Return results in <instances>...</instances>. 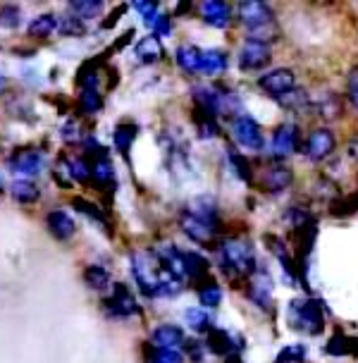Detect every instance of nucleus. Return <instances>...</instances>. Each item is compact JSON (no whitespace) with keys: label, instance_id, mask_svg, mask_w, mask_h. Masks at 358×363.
<instances>
[{"label":"nucleus","instance_id":"nucleus-1","mask_svg":"<svg viewBox=\"0 0 358 363\" xmlns=\"http://www.w3.org/2000/svg\"><path fill=\"white\" fill-rule=\"evenodd\" d=\"M218 268L225 280H230L234 289H239L246 282V277L258 268L256 249L244 237H225L215 244Z\"/></svg>","mask_w":358,"mask_h":363},{"label":"nucleus","instance_id":"nucleus-2","mask_svg":"<svg viewBox=\"0 0 358 363\" xmlns=\"http://www.w3.org/2000/svg\"><path fill=\"white\" fill-rule=\"evenodd\" d=\"M325 301L315 296H301V299H291L286 303L284 318L286 325L296 333H303L308 337H318L325 333Z\"/></svg>","mask_w":358,"mask_h":363},{"label":"nucleus","instance_id":"nucleus-3","mask_svg":"<svg viewBox=\"0 0 358 363\" xmlns=\"http://www.w3.org/2000/svg\"><path fill=\"white\" fill-rule=\"evenodd\" d=\"M237 17L249 31V38H258V41L268 43L275 41V36H279L275 12H272L270 5L256 3V0H244L237 8Z\"/></svg>","mask_w":358,"mask_h":363},{"label":"nucleus","instance_id":"nucleus-4","mask_svg":"<svg viewBox=\"0 0 358 363\" xmlns=\"http://www.w3.org/2000/svg\"><path fill=\"white\" fill-rule=\"evenodd\" d=\"M162 268L155 261L153 251H136L132 254V275L136 287L141 289V294H146L148 299H155V287H158Z\"/></svg>","mask_w":358,"mask_h":363},{"label":"nucleus","instance_id":"nucleus-5","mask_svg":"<svg viewBox=\"0 0 358 363\" xmlns=\"http://www.w3.org/2000/svg\"><path fill=\"white\" fill-rule=\"evenodd\" d=\"M244 287H246V299H249L253 306L265 311V313L272 311V306H275V284H272V275L268 272V268L258 265V268L246 277Z\"/></svg>","mask_w":358,"mask_h":363},{"label":"nucleus","instance_id":"nucleus-6","mask_svg":"<svg viewBox=\"0 0 358 363\" xmlns=\"http://www.w3.org/2000/svg\"><path fill=\"white\" fill-rule=\"evenodd\" d=\"M232 136L239 144V148L251 153H260L265 148V134L263 127L258 125L256 118H251L249 113H242L232 120Z\"/></svg>","mask_w":358,"mask_h":363},{"label":"nucleus","instance_id":"nucleus-7","mask_svg":"<svg viewBox=\"0 0 358 363\" xmlns=\"http://www.w3.org/2000/svg\"><path fill=\"white\" fill-rule=\"evenodd\" d=\"M301 153V129L294 122H282L270 139V155L275 163H284L289 155Z\"/></svg>","mask_w":358,"mask_h":363},{"label":"nucleus","instance_id":"nucleus-8","mask_svg":"<svg viewBox=\"0 0 358 363\" xmlns=\"http://www.w3.org/2000/svg\"><path fill=\"white\" fill-rule=\"evenodd\" d=\"M335 148H337L335 132H332L330 127H315V129H311L306 141L301 144V153L311 163H323V160H328L330 155L335 153Z\"/></svg>","mask_w":358,"mask_h":363},{"label":"nucleus","instance_id":"nucleus-9","mask_svg":"<svg viewBox=\"0 0 358 363\" xmlns=\"http://www.w3.org/2000/svg\"><path fill=\"white\" fill-rule=\"evenodd\" d=\"M258 89L263 91L265 96L270 99H282V96L291 94L294 89H298L296 84V72L289 67H275V69H268L258 77Z\"/></svg>","mask_w":358,"mask_h":363},{"label":"nucleus","instance_id":"nucleus-10","mask_svg":"<svg viewBox=\"0 0 358 363\" xmlns=\"http://www.w3.org/2000/svg\"><path fill=\"white\" fill-rule=\"evenodd\" d=\"M270 60H272L270 43L258 41V38H246L237 53V65L242 72H256V69H263Z\"/></svg>","mask_w":358,"mask_h":363},{"label":"nucleus","instance_id":"nucleus-11","mask_svg":"<svg viewBox=\"0 0 358 363\" xmlns=\"http://www.w3.org/2000/svg\"><path fill=\"white\" fill-rule=\"evenodd\" d=\"M265 246L272 256L277 258V263L282 265V275H284V282L289 287H298V272H296V263H294V256H291V249L286 244V239L277 237V235H265L263 237Z\"/></svg>","mask_w":358,"mask_h":363},{"label":"nucleus","instance_id":"nucleus-12","mask_svg":"<svg viewBox=\"0 0 358 363\" xmlns=\"http://www.w3.org/2000/svg\"><path fill=\"white\" fill-rule=\"evenodd\" d=\"M103 308L110 318H132L139 313V303H136V296L132 294V289L127 284L117 282L113 287V294L103 301Z\"/></svg>","mask_w":358,"mask_h":363},{"label":"nucleus","instance_id":"nucleus-13","mask_svg":"<svg viewBox=\"0 0 358 363\" xmlns=\"http://www.w3.org/2000/svg\"><path fill=\"white\" fill-rule=\"evenodd\" d=\"M244 349V337L230 333V330L223 328H213L208 333L206 340V352H211L215 356H230V354H239Z\"/></svg>","mask_w":358,"mask_h":363},{"label":"nucleus","instance_id":"nucleus-14","mask_svg":"<svg viewBox=\"0 0 358 363\" xmlns=\"http://www.w3.org/2000/svg\"><path fill=\"white\" fill-rule=\"evenodd\" d=\"M8 167L17 177H36L45 167V155L41 151H17L8 160Z\"/></svg>","mask_w":358,"mask_h":363},{"label":"nucleus","instance_id":"nucleus-15","mask_svg":"<svg viewBox=\"0 0 358 363\" xmlns=\"http://www.w3.org/2000/svg\"><path fill=\"white\" fill-rule=\"evenodd\" d=\"M153 256L155 261H158V265L165 272H170L172 277H177V280H181V277H186V263H184V254L179 251L177 244H160L158 249H153Z\"/></svg>","mask_w":358,"mask_h":363},{"label":"nucleus","instance_id":"nucleus-16","mask_svg":"<svg viewBox=\"0 0 358 363\" xmlns=\"http://www.w3.org/2000/svg\"><path fill=\"white\" fill-rule=\"evenodd\" d=\"M294 184V170H291L286 163H272L265 167L263 172V189L277 196V194L286 191L289 186Z\"/></svg>","mask_w":358,"mask_h":363},{"label":"nucleus","instance_id":"nucleus-17","mask_svg":"<svg viewBox=\"0 0 358 363\" xmlns=\"http://www.w3.org/2000/svg\"><path fill=\"white\" fill-rule=\"evenodd\" d=\"M179 230L184 232V235L191 239L194 244H198V246H215L218 242H215V237H218V232L213 230V227H208L203 225L201 220L196 218H191L189 213L181 211L179 213Z\"/></svg>","mask_w":358,"mask_h":363},{"label":"nucleus","instance_id":"nucleus-18","mask_svg":"<svg viewBox=\"0 0 358 363\" xmlns=\"http://www.w3.org/2000/svg\"><path fill=\"white\" fill-rule=\"evenodd\" d=\"M184 213H189L191 218H196L201 220L203 225L208 227H213L215 232H220V208H218V203H215V199L211 196H198V199H194L191 203L186 206Z\"/></svg>","mask_w":358,"mask_h":363},{"label":"nucleus","instance_id":"nucleus-19","mask_svg":"<svg viewBox=\"0 0 358 363\" xmlns=\"http://www.w3.org/2000/svg\"><path fill=\"white\" fill-rule=\"evenodd\" d=\"M191 96H194V106H196V110H201V113L211 115L215 120L223 115V96H220L218 86H203V84H201V86H194Z\"/></svg>","mask_w":358,"mask_h":363},{"label":"nucleus","instance_id":"nucleus-20","mask_svg":"<svg viewBox=\"0 0 358 363\" xmlns=\"http://www.w3.org/2000/svg\"><path fill=\"white\" fill-rule=\"evenodd\" d=\"M198 12H201V19L215 29H225V27H230V22H232V8L227 3H220V0H206L198 8Z\"/></svg>","mask_w":358,"mask_h":363},{"label":"nucleus","instance_id":"nucleus-21","mask_svg":"<svg viewBox=\"0 0 358 363\" xmlns=\"http://www.w3.org/2000/svg\"><path fill=\"white\" fill-rule=\"evenodd\" d=\"M184 263H186V277L189 282L194 284V287H201V284H206L208 280H211V261L198 254V251H189V254H184Z\"/></svg>","mask_w":358,"mask_h":363},{"label":"nucleus","instance_id":"nucleus-22","mask_svg":"<svg viewBox=\"0 0 358 363\" xmlns=\"http://www.w3.org/2000/svg\"><path fill=\"white\" fill-rule=\"evenodd\" d=\"M313 115L323 120H340L344 115V96L335 94V91H328L320 99H313Z\"/></svg>","mask_w":358,"mask_h":363},{"label":"nucleus","instance_id":"nucleus-23","mask_svg":"<svg viewBox=\"0 0 358 363\" xmlns=\"http://www.w3.org/2000/svg\"><path fill=\"white\" fill-rule=\"evenodd\" d=\"M151 342H153V347H158V349H177L179 352L186 342V335L179 325H158L153 330Z\"/></svg>","mask_w":358,"mask_h":363},{"label":"nucleus","instance_id":"nucleus-24","mask_svg":"<svg viewBox=\"0 0 358 363\" xmlns=\"http://www.w3.org/2000/svg\"><path fill=\"white\" fill-rule=\"evenodd\" d=\"M45 225H48L50 235L55 239H60V242H67V239L74 237V232H77L74 220H72L65 211H50L48 216H45Z\"/></svg>","mask_w":358,"mask_h":363},{"label":"nucleus","instance_id":"nucleus-25","mask_svg":"<svg viewBox=\"0 0 358 363\" xmlns=\"http://www.w3.org/2000/svg\"><path fill=\"white\" fill-rule=\"evenodd\" d=\"M134 55L139 57V62L143 65H153L165 57V48H162L160 38L151 34V36H143L141 41L134 45Z\"/></svg>","mask_w":358,"mask_h":363},{"label":"nucleus","instance_id":"nucleus-26","mask_svg":"<svg viewBox=\"0 0 358 363\" xmlns=\"http://www.w3.org/2000/svg\"><path fill=\"white\" fill-rule=\"evenodd\" d=\"M230 65V57H227L225 50L220 48H208V50H201V72L208 74V77H215V74H223Z\"/></svg>","mask_w":358,"mask_h":363},{"label":"nucleus","instance_id":"nucleus-27","mask_svg":"<svg viewBox=\"0 0 358 363\" xmlns=\"http://www.w3.org/2000/svg\"><path fill=\"white\" fill-rule=\"evenodd\" d=\"M174 62H177L186 74L201 72V48H196V45H191V43L179 45V48L174 50Z\"/></svg>","mask_w":358,"mask_h":363},{"label":"nucleus","instance_id":"nucleus-28","mask_svg":"<svg viewBox=\"0 0 358 363\" xmlns=\"http://www.w3.org/2000/svg\"><path fill=\"white\" fill-rule=\"evenodd\" d=\"M277 103L286 110V113H313V99H311L303 89H294L291 94L277 99Z\"/></svg>","mask_w":358,"mask_h":363},{"label":"nucleus","instance_id":"nucleus-29","mask_svg":"<svg viewBox=\"0 0 358 363\" xmlns=\"http://www.w3.org/2000/svg\"><path fill=\"white\" fill-rule=\"evenodd\" d=\"M225 155H227V163H230L232 172L237 174V177L242 179V182H246V184H251V182H253V167H251V160L246 158L244 153H239L234 146H227Z\"/></svg>","mask_w":358,"mask_h":363},{"label":"nucleus","instance_id":"nucleus-30","mask_svg":"<svg viewBox=\"0 0 358 363\" xmlns=\"http://www.w3.org/2000/svg\"><path fill=\"white\" fill-rule=\"evenodd\" d=\"M328 213L332 218H349L358 213V189L351 191L349 196H335L330 201Z\"/></svg>","mask_w":358,"mask_h":363},{"label":"nucleus","instance_id":"nucleus-31","mask_svg":"<svg viewBox=\"0 0 358 363\" xmlns=\"http://www.w3.org/2000/svg\"><path fill=\"white\" fill-rule=\"evenodd\" d=\"M323 354L332 356V359H344V356H351V337L344 335L342 330L332 333V337L325 342Z\"/></svg>","mask_w":358,"mask_h":363},{"label":"nucleus","instance_id":"nucleus-32","mask_svg":"<svg viewBox=\"0 0 358 363\" xmlns=\"http://www.w3.org/2000/svg\"><path fill=\"white\" fill-rule=\"evenodd\" d=\"M136 132H139V127L132 125V122H122L120 127H115V132H113V144H115V148H117V151H120L122 155H127V153H129V148H132L134 139H136Z\"/></svg>","mask_w":358,"mask_h":363},{"label":"nucleus","instance_id":"nucleus-33","mask_svg":"<svg viewBox=\"0 0 358 363\" xmlns=\"http://www.w3.org/2000/svg\"><path fill=\"white\" fill-rule=\"evenodd\" d=\"M184 291V284L177 277H172L170 272L162 270L160 272V280H158V287H155V299H174Z\"/></svg>","mask_w":358,"mask_h":363},{"label":"nucleus","instance_id":"nucleus-34","mask_svg":"<svg viewBox=\"0 0 358 363\" xmlns=\"http://www.w3.org/2000/svg\"><path fill=\"white\" fill-rule=\"evenodd\" d=\"M196 294H198L201 306H206V308H218L220 303H223V287H220L213 277L206 284H201L196 289Z\"/></svg>","mask_w":358,"mask_h":363},{"label":"nucleus","instance_id":"nucleus-35","mask_svg":"<svg viewBox=\"0 0 358 363\" xmlns=\"http://www.w3.org/2000/svg\"><path fill=\"white\" fill-rule=\"evenodd\" d=\"M10 194H12V199H15L17 203H34V201H36L38 196H41L38 186L34 184V182H29V179H17V182H12Z\"/></svg>","mask_w":358,"mask_h":363},{"label":"nucleus","instance_id":"nucleus-36","mask_svg":"<svg viewBox=\"0 0 358 363\" xmlns=\"http://www.w3.org/2000/svg\"><path fill=\"white\" fill-rule=\"evenodd\" d=\"M184 323L194 333H211L213 330V320L211 313L206 308H186L184 311Z\"/></svg>","mask_w":358,"mask_h":363},{"label":"nucleus","instance_id":"nucleus-37","mask_svg":"<svg viewBox=\"0 0 358 363\" xmlns=\"http://www.w3.org/2000/svg\"><path fill=\"white\" fill-rule=\"evenodd\" d=\"M194 125H196V132L201 139H218L220 136V125L218 120L211 118V115L201 113V110L194 108Z\"/></svg>","mask_w":358,"mask_h":363},{"label":"nucleus","instance_id":"nucleus-38","mask_svg":"<svg viewBox=\"0 0 358 363\" xmlns=\"http://www.w3.org/2000/svg\"><path fill=\"white\" fill-rule=\"evenodd\" d=\"M282 220H284L286 225L291 227V230H298V227H303V225L315 223L313 213H311L308 208H306V206H289V208L284 211Z\"/></svg>","mask_w":358,"mask_h":363},{"label":"nucleus","instance_id":"nucleus-39","mask_svg":"<svg viewBox=\"0 0 358 363\" xmlns=\"http://www.w3.org/2000/svg\"><path fill=\"white\" fill-rule=\"evenodd\" d=\"M84 282H86L89 289H106L110 284V272L108 268H103V265H86V270H84Z\"/></svg>","mask_w":358,"mask_h":363},{"label":"nucleus","instance_id":"nucleus-40","mask_svg":"<svg viewBox=\"0 0 358 363\" xmlns=\"http://www.w3.org/2000/svg\"><path fill=\"white\" fill-rule=\"evenodd\" d=\"M103 10V3L101 0H74V3H69V12L74 17H79L82 22H86V19H94L99 17Z\"/></svg>","mask_w":358,"mask_h":363},{"label":"nucleus","instance_id":"nucleus-41","mask_svg":"<svg viewBox=\"0 0 358 363\" xmlns=\"http://www.w3.org/2000/svg\"><path fill=\"white\" fill-rule=\"evenodd\" d=\"M306 359H308V345L294 342V345H286L279 349L275 363H306Z\"/></svg>","mask_w":358,"mask_h":363},{"label":"nucleus","instance_id":"nucleus-42","mask_svg":"<svg viewBox=\"0 0 358 363\" xmlns=\"http://www.w3.org/2000/svg\"><path fill=\"white\" fill-rule=\"evenodd\" d=\"M57 29V17L50 15V12H45V15H38L34 22L29 24V34L34 38H45L50 36L53 31Z\"/></svg>","mask_w":358,"mask_h":363},{"label":"nucleus","instance_id":"nucleus-43","mask_svg":"<svg viewBox=\"0 0 358 363\" xmlns=\"http://www.w3.org/2000/svg\"><path fill=\"white\" fill-rule=\"evenodd\" d=\"M143 22H146V27L153 31V36H158V38L172 34V19L167 15H162V12H153V15H148Z\"/></svg>","mask_w":358,"mask_h":363},{"label":"nucleus","instance_id":"nucleus-44","mask_svg":"<svg viewBox=\"0 0 358 363\" xmlns=\"http://www.w3.org/2000/svg\"><path fill=\"white\" fill-rule=\"evenodd\" d=\"M146 363H184V356L177 349H158L151 347L146 352Z\"/></svg>","mask_w":358,"mask_h":363},{"label":"nucleus","instance_id":"nucleus-45","mask_svg":"<svg viewBox=\"0 0 358 363\" xmlns=\"http://www.w3.org/2000/svg\"><path fill=\"white\" fill-rule=\"evenodd\" d=\"M99 65H96V60H91V62H84L82 65V69L77 72V84L84 89H96V84H99Z\"/></svg>","mask_w":358,"mask_h":363},{"label":"nucleus","instance_id":"nucleus-46","mask_svg":"<svg viewBox=\"0 0 358 363\" xmlns=\"http://www.w3.org/2000/svg\"><path fill=\"white\" fill-rule=\"evenodd\" d=\"M72 206H74L77 211L82 213V216H86V218H91L94 223H99V225H103V227H108V220H106V216L101 213V208L96 203H91V201H86V199H72Z\"/></svg>","mask_w":358,"mask_h":363},{"label":"nucleus","instance_id":"nucleus-47","mask_svg":"<svg viewBox=\"0 0 358 363\" xmlns=\"http://www.w3.org/2000/svg\"><path fill=\"white\" fill-rule=\"evenodd\" d=\"M79 106L84 113H99V110L103 108V96L99 94L96 89H84L82 96H79Z\"/></svg>","mask_w":358,"mask_h":363},{"label":"nucleus","instance_id":"nucleus-48","mask_svg":"<svg viewBox=\"0 0 358 363\" xmlns=\"http://www.w3.org/2000/svg\"><path fill=\"white\" fill-rule=\"evenodd\" d=\"M22 24V10L17 5H0V27L17 29Z\"/></svg>","mask_w":358,"mask_h":363},{"label":"nucleus","instance_id":"nucleus-49","mask_svg":"<svg viewBox=\"0 0 358 363\" xmlns=\"http://www.w3.org/2000/svg\"><path fill=\"white\" fill-rule=\"evenodd\" d=\"M91 174H94L96 184H101V186H106V184H110V182L115 179L113 165H110V160H108V158L96 160V165L91 167Z\"/></svg>","mask_w":358,"mask_h":363},{"label":"nucleus","instance_id":"nucleus-50","mask_svg":"<svg viewBox=\"0 0 358 363\" xmlns=\"http://www.w3.org/2000/svg\"><path fill=\"white\" fill-rule=\"evenodd\" d=\"M57 29H60V34H65V36H82L84 31H86L84 22L79 17H74V15L57 19Z\"/></svg>","mask_w":358,"mask_h":363},{"label":"nucleus","instance_id":"nucleus-51","mask_svg":"<svg viewBox=\"0 0 358 363\" xmlns=\"http://www.w3.org/2000/svg\"><path fill=\"white\" fill-rule=\"evenodd\" d=\"M62 172H67L72 179L74 182H86L89 179V174H91V170H89V165L84 163L82 158H72V160H65V170Z\"/></svg>","mask_w":358,"mask_h":363},{"label":"nucleus","instance_id":"nucleus-52","mask_svg":"<svg viewBox=\"0 0 358 363\" xmlns=\"http://www.w3.org/2000/svg\"><path fill=\"white\" fill-rule=\"evenodd\" d=\"M347 101L358 113V65H354V69L347 77Z\"/></svg>","mask_w":358,"mask_h":363},{"label":"nucleus","instance_id":"nucleus-53","mask_svg":"<svg viewBox=\"0 0 358 363\" xmlns=\"http://www.w3.org/2000/svg\"><path fill=\"white\" fill-rule=\"evenodd\" d=\"M184 349H186V354L191 356V361H196V363L203 361L206 345H201L198 340H186V342H184Z\"/></svg>","mask_w":358,"mask_h":363},{"label":"nucleus","instance_id":"nucleus-54","mask_svg":"<svg viewBox=\"0 0 358 363\" xmlns=\"http://www.w3.org/2000/svg\"><path fill=\"white\" fill-rule=\"evenodd\" d=\"M62 139H65V141H77V139H79V127H77L74 122L65 125V127H62Z\"/></svg>","mask_w":358,"mask_h":363},{"label":"nucleus","instance_id":"nucleus-55","mask_svg":"<svg viewBox=\"0 0 358 363\" xmlns=\"http://www.w3.org/2000/svg\"><path fill=\"white\" fill-rule=\"evenodd\" d=\"M125 12H127L125 5H120V8H117L115 12H110V17L106 19V22H103V29H110V27H113V24L120 22V17L125 15Z\"/></svg>","mask_w":358,"mask_h":363},{"label":"nucleus","instance_id":"nucleus-56","mask_svg":"<svg viewBox=\"0 0 358 363\" xmlns=\"http://www.w3.org/2000/svg\"><path fill=\"white\" fill-rule=\"evenodd\" d=\"M351 356H358V337H351Z\"/></svg>","mask_w":358,"mask_h":363},{"label":"nucleus","instance_id":"nucleus-57","mask_svg":"<svg viewBox=\"0 0 358 363\" xmlns=\"http://www.w3.org/2000/svg\"><path fill=\"white\" fill-rule=\"evenodd\" d=\"M225 363H244V361H242V356H239V354H230Z\"/></svg>","mask_w":358,"mask_h":363},{"label":"nucleus","instance_id":"nucleus-58","mask_svg":"<svg viewBox=\"0 0 358 363\" xmlns=\"http://www.w3.org/2000/svg\"><path fill=\"white\" fill-rule=\"evenodd\" d=\"M5 189V177H3V172H0V191Z\"/></svg>","mask_w":358,"mask_h":363}]
</instances>
